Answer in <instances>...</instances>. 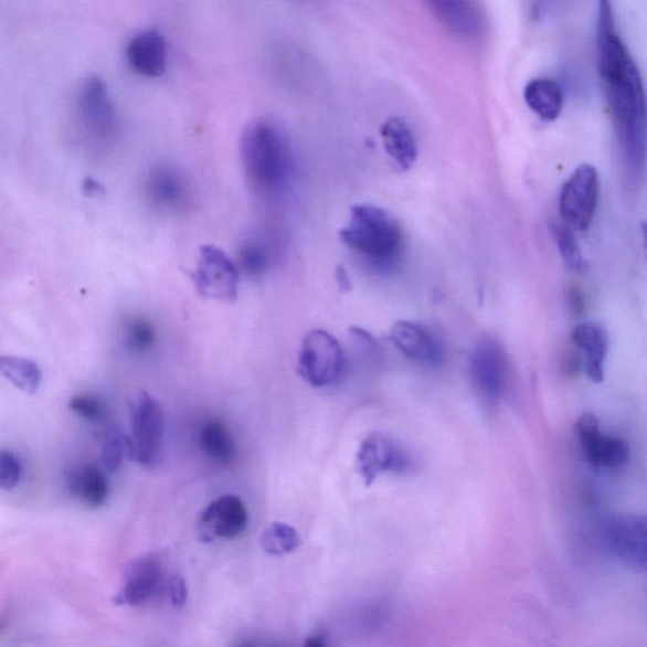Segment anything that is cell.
<instances>
[{
    "mask_svg": "<svg viewBox=\"0 0 647 647\" xmlns=\"http://www.w3.org/2000/svg\"><path fill=\"white\" fill-rule=\"evenodd\" d=\"M598 68L619 144L627 159L638 162L645 153V93L635 60L616 28L612 0H598Z\"/></svg>",
    "mask_w": 647,
    "mask_h": 647,
    "instance_id": "obj_1",
    "label": "cell"
},
{
    "mask_svg": "<svg viewBox=\"0 0 647 647\" xmlns=\"http://www.w3.org/2000/svg\"><path fill=\"white\" fill-rule=\"evenodd\" d=\"M240 155L244 174L259 195L279 197L291 187L294 153L286 134L275 121H250L242 132Z\"/></svg>",
    "mask_w": 647,
    "mask_h": 647,
    "instance_id": "obj_2",
    "label": "cell"
},
{
    "mask_svg": "<svg viewBox=\"0 0 647 647\" xmlns=\"http://www.w3.org/2000/svg\"><path fill=\"white\" fill-rule=\"evenodd\" d=\"M339 238L367 264L383 273L399 265L404 248V233L396 218L372 204L351 208Z\"/></svg>",
    "mask_w": 647,
    "mask_h": 647,
    "instance_id": "obj_3",
    "label": "cell"
},
{
    "mask_svg": "<svg viewBox=\"0 0 647 647\" xmlns=\"http://www.w3.org/2000/svg\"><path fill=\"white\" fill-rule=\"evenodd\" d=\"M344 370L346 354L339 340L324 329L308 331L297 353L301 378L312 388L322 389L337 383Z\"/></svg>",
    "mask_w": 647,
    "mask_h": 647,
    "instance_id": "obj_4",
    "label": "cell"
},
{
    "mask_svg": "<svg viewBox=\"0 0 647 647\" xmlns=\"http://www.w3.org/2000/svg\"><path fill=\"white\" fill-rule=\"evenodd\" d=\"M240 274L237 262L223 250L213 244H204L199 250L192 282L201 297L233 303L240 295Z\"/></svg>",
    "mask_w": 647,
    "mask_h": 647,
    "instance_id": "obj_5",
    "label": "cell"
},
{
    "mask_svg": "<svg viewBox=\"0 0 647 647\" xmlns=\"http://www.w3.org/2000/svg\"><path fill=\"white\" fill-rule=\"evenodd\" d=\"M132 438L129 456L139 465L152 467L160 457L165 431L163 410L150 393L141 391L132 404Z\"/></svg>",
    "mask_w": 647,
    "mask_h": 647,
    "instance_id": "obj_6",
    "label": "cell"
},
{
    "mask_svg": "<svg viewBox=\"0 0 647 647\" xmlns=\"http://www.w3.org/2000/svg\"><path fill=\"white\" fill-rule=\"evenodd\" d=\"M600 177L593 165L579 166L562 188L559 210L572 229L584 232L590 229L600 199Z\"/></svg>",
    "mask_w": 647,
    "mask_h": 647,
    "instance_id": "obj_7",
    "label": "cell"
},
{
    "mask_svg": "<svg viewBox=\"0 0 647 647\" xmlns=\"http://www.w3.org/2000/svg\"><path fill=\"white\" fill-rule=\"evenodd\" d=\"M607 552L636 572L646 570L647 528L644 516L616 515L603 527Z\"/></svg>",
    "mask_w": 647,
    "mask_h": 647,
    "instance_id": "obj_8",
    "label": "cell"
},
{
    "mask_svg": "<svg viewBox=\"0 0 647 647\" xmlns=\"http://www.w3.org/2000/svg\"><path fill=\"white\" fill-rule=\"evenodd\" d=\"M168 592L162 559L157 553L138 556L127 566L124 587L116 596V605L141 607Z\"/></svg>",
    "mask_w": 647,
    "mask_h": 647,
    "instance_id": "obj_9",
    "label": "cell"
},
{
    "mask_svg": "<svg viewBox=\"0 0 647 647\" xmlns=\"http://www.w3.org/2000/svg\"><path fill=\"white\" fill-rule=\"evenodd\" d=\"M77 112L86 134L109 141L117 132V112L107 85L98 76L86 78L77 96Z\"/></svg>",
    "mask_w": 647,
    "mask_h": 647,
    "instance_id": "obj_10",
    "label": "cell"
},
{
    "mask_svg": "<svg viewBox=\"0 0 647 647\" xmlns=\"http://www.w3.org/2000/svg\"><path fill=\"white\" fill-rule=\"evenodd\" d=\"M585 460L596 469H614L624 466L629 456L628 444L617 436L602 433L593 414H583L575 423Z\"/></svg>",
    "mask_w": 647,
    "mask_h": 647,
    "instance_id": "obj_11",
    "label": "cell"
},
{
    "mask_svg": "<svg viewBox=\"0 0 647 647\" xmlns=\"http://www.w3.org/2000/svg\"><path fill=\"white\" fill-rule=\"evenodd\" d=\"M471 383L480 396L496 402L507 386V361L503 349L494 340H482L469 357Z\"/></svg>",
    "mask_w": 647,
    "mask_h": 647,
    "instance_id": "obj_12",
    "label": "cell"
},
{
    "mask_svg": "<svg viewBox=\"0 0 647 647\" xmlns=\"http://www.w3.org/2000/svg\"><path fill=\"white\" fill-rule=\"evenodd\" d=\"M357 467L364 485L371 487L383 474L406 470L409 459L405 452L389 436L374 433L367 436L358 449Z\"/></svg>",
    "mask_w": 647,
    "mask_h": 647,
    "instance_id": "obj_13",
    "label": "cell"
},
{
    "mask_svg": "<svg viewBox=\"0 0 647 647\" xmlns=\"http://www.w3.org/2000/svg\"><path fill=\"white\" fill-rule=\"evenodd\" d=\"M445 30L462 40L476 41L486 32V17L476 0H424Z\"/></svg>",
    "mask_w": 647,
    "mask_h": 647,
    "instance_id": "obj_14",
    "label": "cell"
},
{
    "mask_svg": "<svg viewBox=\"0 0 647 647\" xmlns=\"http://www.w3.org/2000/svg\"><path fill=\"white\" fill-rule=\"evenodd\" d=\"M248 511L240 497L225 495L209 503L201 513L200 527L206 540L235 539L248 527Z\"/></svg>",
    "mask_w": 647,
    "mask_h": 647,
    "instance_id": "obj_15",
    "label": "cell"
},
{
    "mask_svg": "<svg viewBox=\"0 0 647 647\" xmlns=\"http://www.w3.org/2000/svg\"><path fill=\"white\" fill-rule=\"evenodd\" d=\"M390 338L411 361L428 367L438 365L443 361V349L438 339L420 324L397 321L391 328Z\"/></svg>",
    "mask_w": 647,
    "mask_h": 647,
    "instance_id": "obj_16",
    "label": "cell"
},
{
    "mask_svg": "<svg viewBox=\"0 0 647 647\" xmlns=\"http://www.w3.org/2000/svg\"><path fill=\"white\" fill-rule=\"evenodd\" d=\"M572 342L583 354L585 374L594 383L605 379L608 333L598 322L583 321L572 331Z\"/></svg>",
    "mask_w": 647,
    "mask_h": 647,
    "instance_id": "obj_17",
    "label": "cell"
},
{
    "mask_svg": "<svg viewBox=\"0 0 647 647\" xmlns=\"http://www.w3.org/2000/svg\"><path fill=\"white\" fill-rule=\"evenodd\" d=\"M127 60L139 75L161 77L168 66V46L159 31L148 30L138 33L127 47Z\"/></svg>",
    "mask_w": 647,
    "mask_h": 647,
    "instance_id": "obj_18",
    "label": "cell"
},
{
    "mask_svg": "<svg viewBox=\"0 0 647 647\" xmlns=\"http://www.w3.org/2000/svg\"><path fill=\"white\" fill-rule=\"evenodd\" d=\"M146 191L151 203L163 210H178L188 203L187 180L170 166H157L148 173Z\"/></svg>",
    "mask_w": 647,
    "mask_h": 647,
    "instance_id": "obj_19",
    "label": "cell"
},
{
    "mask_svg": "<svg viewBox=\"0 0 647 647\" xmlns=\"http://www.w3.org/2000/svg\"><path fill=\"white\" fill-rule=\"evenodd\" d=\"M70 494L89 507H99L108 500L109 484L103 470L93 463L70 468L66 475Z\"/></svg>",
    "mask_w": 647,
    "mask_h": 647,
    "instance_id": "obj_20",
    "label": "cell"
},
{
    "mask_svg": "<svg viewBox=\"0 0 647 647\" xmlns=\"http://www.w3.org/2000/svg\"><path fill=\"white\" fill-rule=\"evenodd\" d=\"M380 134L384 150L399 169L406 171L413 168L417 160V145L406 121L397 117L389 118L383 121Z\"/></svg>",
    "mask_w": 647,
    "mask_h": 647,
    "instance_id": "obj_21",
    "label": "cell"
},
{
    "mask_svg": "<svg viewBox=\"0 0 647 647\" xmlns=\"http://www.w3.org/2000/svg\"><path fill=\"white\" fill-rule=\"evenodd\" d=\"M523 99L528 107L545 121L556 120L564 108L563 87L554 78H533L524 86Z\"/></svg>",
    "mask_w": 647,
    "mask_h": 647,
    "instance_id": "obj_22",
    "label": "cell"
},
{
    "mask_svg": "<svg viewBox=\"0 0 647 647\" xmlns=\"http://www.w3.org/2000/svg\"><path fill=\"white\" fill-rule=\"evenodd\" d=\"M199 443L206 456L221 465H231L237 454L230 428L220 418L208 420L201 426Z\"/></svg>",
    "mask_w": 647,
    "mask_h": 647,
    "instance_id": "obj_23",
    "label": "cell"
},
{
    "mask_svg": "<svg viewBox=\"0 0 647 647\" xmlns=\"http://www.w3.org/2000/svg\"><path fill=\"white\" fill-rule=\"evenodd\" d=\"M0 374L25 393H36L40 389L42 373L39 365L28 358L17 356L0 357Z\"/></svg>",
    "mask_w": 647,
    "mask_h": 647,
    "instance_id": "obj_24",
    "label": "cell"
},
{
    "mask_svg": "<svg viewBox=\"0 0 647 647\" xmlns=\"http://www.w3.org/2000/svg\"><path fill=\"white\" fill-rule=\"evenodd\" d=\"M274 255L268 243L259 237L244 240L237 252V266L251 277L265 275L273 266Z\"/></svg>",
    "mask_w": 647,
    "mask_h": 647,
    "instance_id": "obj_25",
    "label": "cell"
},
{
    "mask_svg": "<svg viewBox=\"0 0 647 647\" xmlns=\"http://www.w3.org/2000/svg\"><path fill=\"white\" fill-rule=\"evenodd\" d=\"M259 544L269 555L283 556L296 552L303 544L300 533L285 522H274L262 532Z\"/></svg>",
    "mask_w": 647,
    "mask_h": 647,
    "instance_id": "obj_26",
    "label": "cell"
},
{
    "mask_svg": "<svg viewBox=\"0 0 647 647\" xmlns=\"http://www.w3.org/2000/svg\"><path fill=\"white\" fill-rule=\"evenodd\" d=\"M553 234L565 266L574 271V273H583V271L587 269V261L582 255L573 231L564 225H554Z\"/></svg>",
    "mask_w": 647,
    "mask_h": 647,
    "instance_id": "obj_27",
    "label": "cell"
},
{
    "mask_svg": "<svg viewBox=\"0 0 647 647\" xmlns=\"http://www.w3.org/2000/svg\"><path fill=\"white\" fill-rule=\"evenodd\" d=\"M129 454L128 438L117 427H110L104 434L102 443L103 465L108 471H116Z\"/></svg>",
    "mask_w": 647,
    "mask_h": 647,
    "instance_id": "obj_28",
    "label": "cell"
},
{
    "mask_svg": "<svg viewBox=\"0 0 647 647\" xmlns=\"http://www.w3.org/2000/svg\"><path fill=\"white\" fill-rule=\"evenodd\" d=\"M125 342L132 351L146 352L156 342V330L150 321L135 318L126 324Z\"/></svg>",
    "mask_w": 647,
    "mask_h": 647,
    "instance_id": "obj_29",
    "label": "cell"
},
{
    "mask_svg": "<svg viewBox=\"0 0 647 647\" xmlns=\"http://www.w3.org/2000/svg\"><path fill=\"white\" fill-rule=\"evenodd\" d=\"M22 478V463L15 454L0 449V488L11 491L19 486Z\"/></svg>",
    "mask_w": 647,
    "mask_h": 647,
    "instance_id": "obj_30",
    "label": "cell"
},
{
    "mask_svg": "<svg viewBox=\"0 0 647 647\" xmlns=\"http://www.w3.org/2000/svg\"><path fill=\"white\" fill-rule=\"evenodd\" d=\"M70 409L74 411L77 416H81L87 422H100L107 414V407L104 402L95 396L78 395L70 401Z\"/></svg>",
    "mask_w": 647,
    "mask_h": 647,
    "instance_id": "obj_31",
    "label": "cell"
},
{
    "mask_svg": "<svg viewBox=\"0 0 647 647\" xmlns=\"http://www.w3.org/2000/svg\"><path fill=\"white\" fill-rule=\"evenodd\" d=\"M168 593L174 608L185 606L188 601V585L183 576L173 575L168 582Z\"/></svg>",
    "mask_w": 647,
    "mask_h": 647,
    "instance_id": "obj_32",
    "label": "cell"
},
{
    "mask_svg": "<svg viewBox=\"0 0 647 647\" xmlns=\"http://www.w3.org/2000/svg\"><path fill=\"white\" fill-rule=\"evenodd\" d=\"M83 192L86 197H98L104 194L105 189L98 181H95L92 178H86L83 181Z\"/></svg>",
    "mask_w": 647,
    "mask_h": 647,
    "instance_id": "obj_33",
    "label": "cell"
},
{
    "mask_svg": "<svg viewBox=\"0 0 647 647\" xmlns=\"http://www.w3.org/2000/svg\"><path fill=\"white\" fill-rule=\"evenodd\" d=\"M336 279H337L338 286L340 287V290L346 291V293L351 291V288H352L351 278H349L347 269L343 266L337 267Z\"/></svg>",
    "mask_w": 647,
    "mask_h": 647,
    "instance_id": "obj_34",
    "label": "cell"
},
{
    "mask_svg": "<svg viewBox=\"0 0 647 647\" xmlns=\"http://www.w3.org/2000/svg\"><path fill=\"white\" fill-rule=\"evenodd\" d=\"M328 644L327 636L322 635L321 633L311 635L310 637L306 638V646L310 647H321Z\"/></svg>",
    "mask_w": 647,
    "mask_h": 647,
    "instance_id": "obj_35",
    "label": "cell"
}]
</instances>
